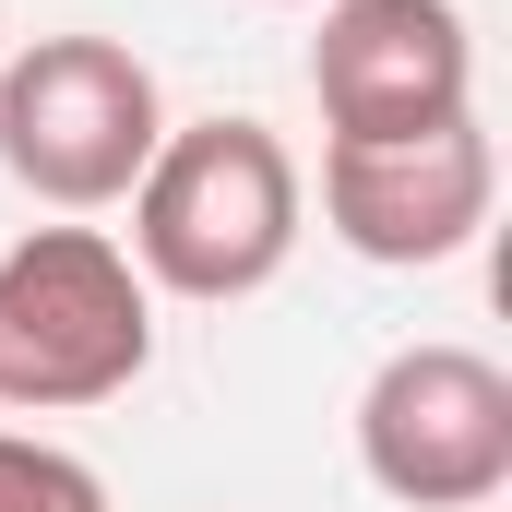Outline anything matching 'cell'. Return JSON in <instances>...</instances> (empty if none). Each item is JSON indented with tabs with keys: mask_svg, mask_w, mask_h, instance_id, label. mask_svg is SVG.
I'll return each instance as SVG.
<instances>
[{
	"mask_svg": "<svg viewBox=\"0 0 512 512\" xmlns=\"http://www.w3.org/2000/svg\"><path fill=\"white\" fill-rule=\"evenodd\" d=\"M167 143V96L120 36H36L0 72V167L48 215H108Z\"/></svg>",
	"mask_w": 512,
	"mask_h": 512,
	"instance_id": "cell-3",
	"label": "cell"
},
{
	"mask_svg": "<svg viewBox=\"0 0 512 512\" xmlns=\"http://www.w3.org/2000/svg\"><path fill=\"white\" fill-rule=\"evenodd\" d=\"M358 465L405 512H477L512 489V370L477 346H393L358 393Z\"/></svg>",
	"mask_w": 512,
	"mask_h": 512,
	"instance_id": "cell-4",
	"label": "cell"
},
{
	"mask_svg": "<svg viewBox=\"0 0 512 512\" xmlns=\"http://www.w3.org/2000/svg\"><path fill=\"white\" fill-rule=\"evenodd\" d=\"M298 227H310V179L298 155L262 120L215 108V120H167L155 167L131 179V274L155 298H262L286 262H298Z\"/></svg>",
	"mask_w": 512,
	"mask_h": 512,
	"instance_id": "cell-1",
	"label": "cell"
},
{
	"mask_svg": "<svg viewBox=\"0 0 512 512\" xmlns=\"http://www.w3.org/2000/svg\"><path fill=\"white\" fill-rule=\"evenodd\" d=\"M489 203H501V155L477 120L405 131V143H322V227L382 274H429L477 251Z\"/></svg>",
	"mask_w": 512,
	"mask_h": 512,
	"instance_id": "cell-6",
	"label": "cell"
},
{
	"mask_svg": "<svg viewBox=\"0 0 512 512\" xmlns=\"http://www.w3.org/2000/svg\"><path fill=\"white\" fill-rule=\"evenodd\" d=\"M0 512H108V477L36 429H0Z\"/></svg>",
	"mask_w": 512,
	"mask_h": 512,
	"instance_id": "cell-7",
	"label": "cell"
},
{
	"mask_svg": "<svg viewBox=\"0 0 512 512\" xmlns=\"http://www.w3.org/2000/svg\"><path fill=\"white\" fill-rule=\"evenodd\" d=\"M310 96L334 143H405V131L477 120V24L453 0H322Z\"/></svg>",
	"mask_w": 512,
	"mask_h": 512,
	"instance_id": "cell-5",
	"label": "cell"
},
{
	"mask_svg": "<svg viewBox=\"0 0 512 512\" xmlns=\"http://www.w3.org/2000/svg\"><path fill=\"white\" fill-rule=\"evenodd\" d=\"M155 370V286L108 227H24L0 251V405L72 417Z\"/></svg>",
	"mask_w": 512,
	"mask_h": 512,
	"instance_id": "cell-2",
	"label": "cell"
}]
</instances>
